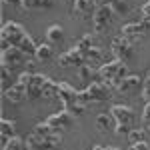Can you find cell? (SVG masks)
Listing matches in <instances>:
<instances>
[{"mask_svg": "<svg viewBox=\"0 0 150 150\" xmlns=\"http://www.w3.org/2000/svg\"><path fill=\"white\" fill-rule=\"evenodd\" d=\"M110 114L114 116V122H116V128L114 132L118 136H124L132 130V122H134V110L130 106H124V104H114L110 108Z\"/></svg>", "mask_w": 150, "mask_h": 150, "instance_id": "obj_1", "label": "cell"}, {"mask_svg": "<svg viewBox=\"0 0 150 150\" xmlns=\"http://www.w3.org/2000/svg\"><path fill=\"white\" fill-rule=\"evenodd\" d=\"M2 34V46H20L24 42V38L28 36L26 28L18 22H6L0 30Z\"/></svg>", "mask_w": 150, "mask_h": 150, "instance_id": "obj_2", "label": "cell"}, {"mask_svg": "<svg viewBox=\"0 0 150 150\" xmlns=\"http://www.w3.org/2000/svg\"><path fill=\"white\" fill-rule=\"evenodd\" d=\"M98 74H100V78H102L104 82L112 80V78H126L128 76V66L124 60H118V58H114V60H110V62H106V64H102L100 68H98Z\"/></svg>", "mask_w": 150, "mask_h": 150, "instance_id": "obj_3", "label": "cell"}, {"mask_svg": "<svg viewBox=\"0 0 150 150\" xmlns=\"http://www.w3.org/2000/svg\"><path fill=\"white\" fill-rule=\"evenodd\" d=\"M116 12L112 10V6L110 4H106V6H96V10L92 14V24H94V32H104L110 22L114 20Z\"/></svg>", "mask_w": 150, "mask_h": 150, "instance_id": "obj_4", "label": "cell"}, {"mask_svg": "<svg viewBox=\"0 0 150 150\" xmlns=\"http://www.w3.org/2000/svg\"><path fill=\"white\" fill-rule=\"evenodd\" d=\"M148 30H150V20L142 18L140 22H130V24H124L120 32H122V36L126 38L128 42H132V44H134V42H136V40H140V38L146 34Z\"/></svg>", "mask_w": 150, "mask_h": 150, "instance_id": "obj_5", "label": "cell"}, {"mask_svg": "<svg viewBox=\"0 0 150 150\" xmlns=\"http://www.w3.org/2000/svg\"><path fill=\"white\" fill-rule=\"evenodd\" d=\"M24 60H28V56L18 46H2V66L14 68V66L22 64Z\"/></svg>", "mask_w": 150, "mask_h": 150, "instance_id": "obj_6", "label": "cell"}, {"mask_svg": "<svg viewBox=\"0 0 150 150\" xmlns=\"http://www.w3.org/2000/svg\"><path fill=\"white\" fill-rule=\"evenodd\" d=\"M110 50H112V54H114L118 60H124V62H126L128 58L134 54V50H132V42H128L122 34L116 36V38H112Z\"/></svg>", "mask_w": 150, "mask_h": 150, "instance_id": "obj_7", "label": "cell"}, {"mask_svg": "<svg viewBox=\"0 0 150 150\" xmlns=\"http://www.w3.org/2000/svg\"><path fill=\"white\" fill-rule=\"evenodd\" d=\"M58 98L62 102V108L70 110L74 104H78V92L70 86L68 82H60L58 84Z\"/></svg>", "mask_w": 150, "mask_h": 150, "instance_id": "obj_8", "label": "cell"}, {"mask_svg": "<svg viewBox=\"0 0 150 150\" xmlns=\"http://www.w3.org/2000/svg\"><path fill=\"white\" fill-rule=\"evenodd\" d=\"M46 122L54 128L56 132H60V130H64V128H70V126H72V122H74V114H72V112H68L66 108H62V110H58L56 114L50 116Z\"/></svg>", "mask_w": 150, "mask_h": 150, "instance_id": "obj_9", "label": "cell"}, {"mask_svg": "<svg viewBox=\"0 0 150 150\" xmlns=\"http://www.w3.org/2000/svg\"><path fill=\"white\" fill-rule=\"evenodd\" d=\"M58 64H60L62 68H68V66H82V64H86V56L74 46V48H70L68 52H64V54L58 56Z\"/></svg>", "mask_w": 150, "mask_h": 150, "instance_id": "obj_10", "label": "cell"}, {"mask_svg": "<svg viewBox=\"0 0 150 150\" xmlns=\"http://www.w3.org/2000/svg\"><path fill=\"white\" fill-rule=\"evenodd\" d=\"M86 92L90 96V100L94 102H106L108 98H110V92H112V88L106 84V82H92L88 88H86Z\"/></svg>", "mask_w": 150, "mask_h": 150, "instance_id": "obj_11", "label": "cell"}, {"mask_svg": "<svg viewBox=\"0 0 150 150\" xmlns=\"http://www.w3.org/2000/svg\"><path fill=\"white\" fill-rule=\"evenodd\" d=\"M46 80H48V76H44V74H38V72L32 74V78H30L28 86H26V92H28V98L30 100L42 98V88H44Z\"/></svg>", "mask_w": 150, "mask_h": 150, "instance_id": "obj_12", "label": "cell"}, {"mask_svg": "<svg viewBox=\"0 0 150 150\" xmlns=\"http://www.w3.org/2000/svg\"><path fill=\"white\" fill-rule=\"evenodd\" d=\"M4 96H6V100H8V102H12V104H20V102H24V100L28 98V92H26V84L18 80L16 84H12L10 88L4 92Z\"/></svg>", "mask_w": 150, "mask_h": 150, "instance_id": "obj_13", "label": "cell"}, {"mask_svg": "<svg viewBox=\"0 0 150 150\" xmlns=\"http://www.w3.org/2000/svg\"><path fill=\"white\" fill-rule=\"evenodd\" d=\"M26 150H54L52 146V142L46 138H40V136H36L34 132L26 138Z\"/></svg>", "mask_w": 150, "mask_h": 150, "instance_id": "obj_14", "label": "cell"}, {"mask_svg": "<svg viewBox=\"0 0 150 150\" xmlns=\"http://www.w3.org/2000/svg\"><path fill=\"white\" fill-rule=\"evenodd\" d=\"M138 86H140V78L132 74V76H126V78L122 80V84L118 86L116 92H122V94H124V92H132V90H136Z\"/></svg>", "mask_w": 150, "mask_h": 150, "instance_id": "obj_15", "label": "cell"}, {"mask_svg": "<svg viewBox=\"0 0 150 150\" xmlns=\"http://www.w3.org/2000/svg\"><path fill=\"white\" fill-rule=\"evenodd\" d=\"M0 132H2V142H6L8 138H12L14 132H16V124H14V120L4 118V120L0 122Z\"/></svg>", "mask_w": 150, "mask_h": 150, "instance_id": "obj_16", "label": "cell"}, {"mask_svg": "<svg viewBox=\"0 0 150 150\" xmlns=\"http://www.w3.org/2000/svg\"><path fill=\"white\" fill-rule=\"evenodd\" d=\"M62 26L60 24H52L50 28L46 30V38H48V42H52V44H58V42H62Z\"/></svg>", "mask_w": 150, "mask_h": 150, "instance_id": "obj_17", "label": "cell"}, {"mask_svg": "<svg viewBox=\"0 0 150 150\" xmlns=\"http://www.w3.org/2000/svg\"><path fill=\"white\" fill-rule=\"evenodd\" d=\"M32 132H34L36 136H40V138H46V140L50 138L52 134H56V130H54V128L50 126L48 122H40V124H36Z\"/></svg>", "mask_w": 150, "mask_h": 150, "instance_id": "obj_18", "label": "cell"}, {"mask_svg": "<svg viewBox=\"0 0 150 150\" xmlns=\"http://www.w3.org/2000/svg\"><path fill=\"white\" fill-rule=\"evenodd\" d=\"M112 120H114L112 114H98L96 116V126H98L100 132H108L112 128Z\"/></svg>", "mask_w": 150, "mask_h": 150, "instance_id": "obj_19", "label": "cell"}, {"mask_svg": "<svg viewBox=\"0 0 150 150\" xmlns=\"http://www.w3.org/2000/svg\"><path fill=\"white\" fill-rule=\"evenodd\" d=\"M92 4H94V0H74V12L86 16V14L92 12Z\"/></svg>", "mask_w": 150, "mask_h": 150, "instance_id": "obj_20", "label": "cell"}, {"mask_svg": "<svg viewBox=\"0 0 150 150\" xmlns=\"http://www.w3.org/2000/svg\"><path fill=\"white\" fill-rule=\"evenodd\" d=\"M92 46H94V34H86V36H82L80 40L76 42V48L80 50L84 56L88 54V50H90Z\"/></svg>", "mask_w": 150, "mask_h": 150, "instance_id": "obj_21", "label": "cell"}, {"mask_svg": "<svg viewBox=\"0 0 150 150\" xmlns=\"http://www.w3.org/2000/svg\"><path fill=\"white\" fill-rule=\"evenodd\" d=\"M26 148V142L18 138V136H12L6 142H2V150H24Z\"/></svg>", "mask_w": 150, "mask_h": 150, "instance_id": "obj_22", "label": "cell"}, {"mask_svg": "<svg viewBox=\"0 0 150 150\" xmlns=\"http://www.w3.org/2000/svg\"><path fill=\"white\" fill-rule=\"evenodd\" d=\"M54 96H58V82L48 78L44 88H42V98H54Z\"/></svg>", "mask_w": 150, "mask_h": 150, "instance_id": "obj_23", "label": "cell"}, {"mask_svg": "<svg viewBox=\"0 0 150 150\" xmlns=\"http://www.w3.org/2000/svg\"><path fill=\"white\" fill-rule=\"evenodd\" d=\"M34 58L36 60H50L52 58V46L50 44H38Z\"/></svg>", "mask_w": 150, "mask_h": 150, "instance_id": "obj_24", "label": "cell"}, {"mask_svg": "<svg viewBox=\"0 0 150 150\" xmlns=\"http://www.w3.org/2000/svg\"><path fill=\"white\" fill-rule=\"evenodd\" d=\"M104 60V50L100 46H92L88 50V54H86V62H102Z\"/></svg>", "mask_w": 150, "mask_h": 150, "instance_id": "obj_25", "label": "cell"}, {"mask_svg": "<svg viewBox=\"0 0 150 150\" xmlns=\"http://www.w3.org/2000/svg\"><path fill=\"white\" fill-rule=\"evenodd\" d=\"M144 138H146V132H144L142 128H132V130L128 132V142H130V144L144 142Z\"/></svg>", "mask_w": 150, "mask_h": 150, "instance_id": "obj_26", "label": "cell"}, {"mask_svg": "<svg viewBox=\"0 0 150 150\" xmlns=\"http://www.w3.org/2000/svg\"><path fill=\"white\" fill-rule=\"evenodd\" d=\"M110 6L116 14H126L128 8H130V0H112Z\"/></svg>", "mask_w": 150, "mask_h": 150, "instance_id": "obj_27", "label": "cell"}, {"mask_svg": "<svg viewBox=\"0 0 150 150\" xmlns=\"http://www.w3.org/2000/svg\"><path fill=\"white\" fill-rule=\"evenodd\" d=\"M78 76H80L82 80H92L94 78V70H92V64H82V66H78Z\"/></svg>", "mask_w": 150, "mask_h": 150, "instance_id": "obj_28", "label": "cell"}, {"mask_svg": "<svg viewBox=\"0 0 150 150\" xmlns=\"http://www.w3.org/2000/svg\"><path fill=\"white\" fill-rule=\"evenodd\" d=\"M42 2L44 0H22V6L26 10H32V8H42Z\"/></svg>", "mask_w": 150, "mask_h": 150, "instance_id": "obj_29", "label": "cell"}, {"mask_svg": "<svg viewBox=\"0 0 150 150\" xmlns=\"http://www.w3.org/2000/svg\"><path fill=\"white\" fill-rule=\"evenodd\" d=\"M142 94H144V98H148V100H150V72L146 74V78H144V88H142Z\"/></svg>", "mask_w": 150, "mask_h": 150, "instance_id": "obj_30", "label": "cell"}, {"mask_svg": "<svg viewBox=\"0 0 150 150\" xmlns=\"http://www.w3.org/2000/svg\"><path fill=\"white\" fill-rule=\"evenodd\" d=\"M128 150H150L148 142L144 140V142H136V144H130V148Z\"/></svg>", "mask_w": 150, "mask_h": 150, "instance_id": "obj_31", "label": "cell"}, {"mask_svg": "<svg viewBox=\"0 0 150 150\" xmlns=\"http://www.w3.org/2000/svg\"><path fill=\"white\" fill-rule=\"evenodd\" d=\"M142 120L146 122V124H150V102L144 106V110H142Z\"/></svg>", "mask_w": 150, "mask_h": 150, "instance_id": "obj_32", "label": "cell"}, {"mask_svg": "<svg viewBox=\"0 0 150 150\" xmlns=\"http://www.w3.org/2000/svg\"><path fill=\"white\" fill-rule=\"evenodd\" d=\"M140 12H142V18H146V20H150V2H146L142 8H140Z\"/></svg>", "mask_w": 150, "mask_h": 150, "instance_id": "obj_33", "label": "cell"}, {"mask_svg": "<svg viewBox=\"0 0 150 150\" xmlns=\"http://www.w3.org/2000/svg\"><path fill=\"white\" fill-rule=\"evenodd\" d=\"M10 70L12 68H8V66H2V82H6L10 78Z\"/></svg>", "mask_w": 150, "mask_h": 150, "instance_id": "obj_34", "label": "cell"}, {"mask_svg": "<svg viewBox=\"0 0 150 150\" xmlns=\"http://www.w3.org/2000/svg\"><path fill=\"white\" fill-rule=\"evenodd\" d=\"M112 0H94V4L96 6H106V4H110Z\"/></svg>", "mask_w": 150, "mask_h": 150, "instance_id": "obj_35", "label": "cell"}, {"mask_svg": "<svg viewBox=\"0 0 150 150\" xmlns=\"http://www.w3.org/2000/svg\"><path fill=\"white\" fill-rule=\"evenodd\" d=\"M4 4H12V6H16V4H22V0H2Z\"/></svg>", "mask_w": 150, "mask_h": 150, "instance_id": "obj_36", "label": "cell"}, {"mask_svg": "<svg viewBox=\"0 0 150 150\" xmlns=\"http://www.w3.org/2000/svg\"><path fill=\"white\" fill-rule=\"evenodd\" d=\"M48 6H52V0H44L42 2V8H48Z\"/></svg>", "mask_w": 150, "mask_h": 150, "instance_id": "obj_37", "label": "cell"}, {"mask_svg": "<svg viewBox=\"0 0 150 150\" xmlns=\"http://www.w3.org/2000/svg\"><path fill=\"white\" fill-rule=\"evenodd\" d=\"M92 150H106V148H102V146H94Z\"/></svg>", "mask_w": 150, "mask_h": 150, "instance_id": "obj_38", "label": "cell"}, {"mask_svg": "<svg viewBox=\"0 0 150 150\" xmlns=\"http://www.w3.org/2000/svg\"><path fill=\"white\" fill-rule=\"evenodd\" d=\"M106 150H118V148H114V146H110V148H106Z\"/></svg>", "mask_w": 150, "mask_h": 150, "instance_id": "obj_39", "label": "cell"}, {"mask_svg": "<svg viewBox=\"0 0 150 150\" xmlns=\"http://www.w3.org/2000/svg\"><path fill=\"white\" fill-rule=\"evenodd\" d=\"M148 128H150V124H148Z\"/></svg>", "mask_w": 150, "mask_h": 150, "instance_id": "obj_40", "label": "cell"}, {"mask_svg": "<svg viewBox=\"0 0 150 150\" xmlns=\"http://www.w3.org/2000/svg\"><path fill=\"white\" fill-rule=\"evenodd\" d=\"M148 2H150V0H148Z\"/></svg>", "mask_w": 150, "mask_h": 150, "instance_id": "obj_41", "label": "cell"}]
</instances>
